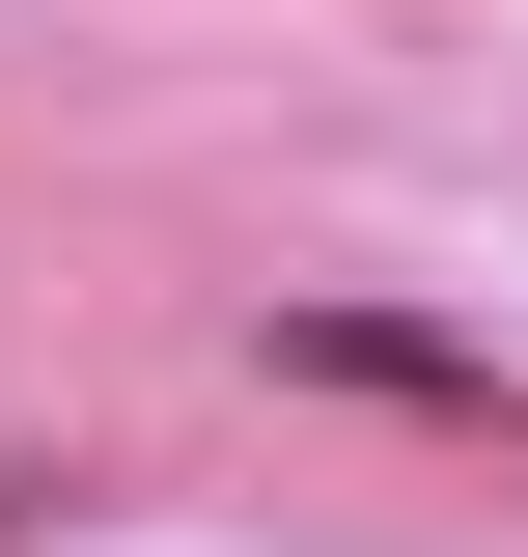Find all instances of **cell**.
<instances>
[{
    "instance_id": "cell-1",
    "label": "cell",
    "mask_w": 528,
    "mask_h": 557,
    "mask_svg": "<svg viewBox=\"0 0 528 557\" xmlns=\"http://www.w3.org/2000/svg\"><path fill=\"white\" fill-rule=\"evenodd\" d=\"M251 391L417 418V446H528V362L473 335V307H390V278H251Z\"/></svg>"
},
{
    "instance_id": "cell-2",
    "label": "cell",
    "mask_w": 528,
    "mask_h": 557,
    "mask_svg": "<svg viewBox=\"0 0 528 557\" xmlns=\"http://www.w3.org/2000/svg\"><path fill=\"white\" fill-rule=\"evenodd\" d=\"M0 28H28V0H0Z\"/></svg>"
}]
</instances>
